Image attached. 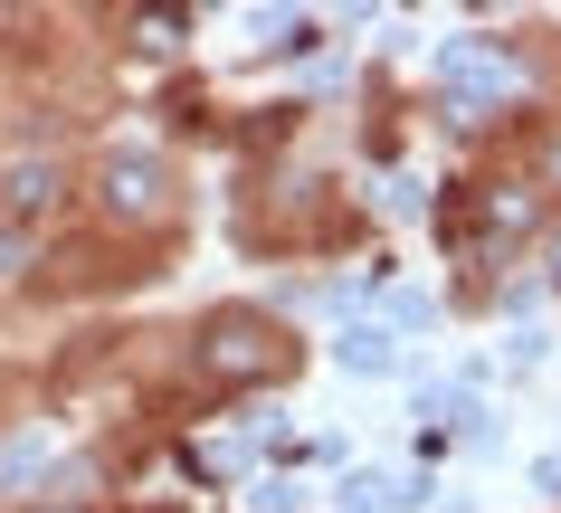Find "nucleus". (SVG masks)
Listing matches in <instances>:
<instances>
[{
	"mask_svg": "<svg viewBox=\"0 0 561 513\" xmlns=\"http://www.w3.org/2000/svg\"><path fill=\"white\" fill-rule=\"evenodd\" d=\"M0 190H10V210H0V219H20V229H38V219L58 210L67 172H58V162H20V172H10V182H0Z\"/></svg>",
	"mask_w": 561,
	"mask_h": 513,
	"instance_id": "obj_3",
	"label": "nucleus"
},
{
	"mask_svg": "<svg viewBox=\"0 0 561 513\" xmlns=\"http://www.w3.org/2000/svg\"><path fill=\"white\" fill-rule=\"evenodd\" d=\"M162 200H172V182H162V162H152V152H115V162H105V210H162Z\"/></svg>",
	"mask_w": 561,
	"mask_h": 513,
	"instance_id": "obj_2",
	"label": "nucleus"
},
{
	"mask_svg": "<svg viewBox=\"0 0 561 513\" xmlns=\"http://www.w3.org/2000/svg\"><path fill=\"white\" fill-rule=\"evenodd\" d=\"M201 362H209V381H276L286 371V333H266L257 314H219L201 333Z\"/></svg>",
	"mask_w": 561,
	"mask_h": 513,
	"instance_id": "obj_1",
	"label": "nucleus"
}]
</instances>
